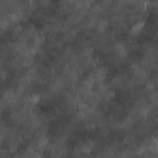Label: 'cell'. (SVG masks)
I'll return each mask as SVG.
<instances>
[{"instance_id":"obj_1","label":"cell","mask_w":158,"mask_h":158,"mask_svg":"<svg viewBox=\"0 0 158 158\" xmlns=\"http://www.w3.org/2000/svg\"><path fill=\"white\" fill-rule=\"evenodd\" d=\"M115 52L118 57H126L127 56V48L122 43H116L115 44Z\"/></svg>"},{"instance_id":"obj_2","label":"cell","mask_w":158,"mask_h":158,"mask_svg":"<svg viewBox=\"0 0 158 158\" xmlns=\"http://www.w3.org/2000/svg\"><path fill=\"white\" fill-rule=\"evenodd\" d=\"M143 26H144V22L143 21H141V22H138V23H136L133 27H132V30H131V33L132 35H136V33H138L142 28H143Z\"/></svg>"},{"instance_id":"obj_3","label":"cell","mask_w":158,"mask_h":158,"mask_svg":"<svg viewBox=\"0 0 158 158\" xmlns=\"http://www.w3.org/2000/svg\"><path fill=\"white\" fill-rule=\"evenodd\" d=\"M40 2H41V5H42V6H47V5L49 4V0H41Z\"/></svg>"}]
</instances>
